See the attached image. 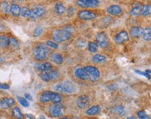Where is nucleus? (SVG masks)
I'll list each match as a JSON object with an SVG mask.
<instances>
[{"instance_id":"1","label":"nucleus","mask_w":151,"mask_h":119,"mask_svg":"<svg viewBox=\"0 0 151 119\" xmlns=\"http://www.w3.org/2000/svg\"><path fill=\"white\" fill-rule=\"evenodd\" d=\"M50 53V49L46 44H39L34 47L33 55L35 59L37 60H44L48 58Z\"/></svg>"},{"instance_id":"2","label":"nucleus","mask_w":151,"mask_h":119,"mask_svg":"<svg viewBox=\"0 0 151 119\" xmlns=\"http://www.w3.org/2000/svg\"><path fill=\"white\" fill-rule=\"evenodd\" d=\"M72 36V34L71 32L68 30H57L53 32L52 34V37L55 42L62 43L69 40Z\"/></svg>"},{"instance_id":"3","label":"nucleus","mask_w":151,"mask_h":119,"mask_svg":"<svg viewBox=\"0 0 151 119\" xmlns=\"http://www.w3.org/2000/svg\"><path fill=\"white\" fill-rule=\"evenodd\" d=\"M54 89L60 93H72L76 90V87L72 83L69 81H65L63 83L58 84L54 87Z\"/></svg>"},{"instance_id":"4","label":"nucleus","mask_w":151,"mask_h":119,"mask_svg":"<svg viewBox=\"0 0 151 119\" xmlns=\"http://www.w3.org/2000/svg\"><path fill=\"white\" fill-rule=\"evenodd\" d=\"M60 77V74L57 70H50L48 71H44L40 74V78L44 81L48 82L52 80L58 79Z\"/></svg>"},{"instance_id":"5","label":"nucleus","mask_w":151,"mask_h":119,"mask_svg":"<svg viewBox=\"0 0 151 119\" xmlns=\"http://www.w3.org/2000/svg\"><path fill=\"white\" fill-rule=\"evenodd\" d=\"M46 9L42 6H36L34 9L30 11L29 17L32 20H36V19L41 18L45 14Z\"/></svg>"},{"instance_id":"6","label":"nucleus","mask_w":151,"mask_h":119,"mask_svg":"<svg viewBox=\"0 0 151 119\" xmlns=\"http://www.w3.org/2000/svg\"><path fill=\"white\" fill-rule=\"evenodd\" d=\"M96 40L98 45L100 46V47L102 48H106L109 46V39H108L107 35L104 32L98 33L96 36Z\"/></svg>"},{"instance_id":"7","label":"nucleus","mask_w":151,"mask_h":119,"mask_svg":"<svg viewBox=\"0 0 151 119\" xmlns=\"http://www.w3.org/2000/svg\"><path fill=\"white\" fill-rule=\"evenodd\" d=\"M83 69H85V71H86L89 75L90 74V75L92 76V81H96L98 80V79H99V77H100V71L97 68L94 66L88 65L84 67Z\"/></svg>"},{"instance_id":"8","label":"nucleus","mask_w":151,"mask_h":119,"mask_svg":"<svg viewBox=\"0 0 151 119\" xmlns=\"http://www.w3.org/2000/svg\"><path fill=\"white\" fill-rule=\"evenodd\" d=\"M78 16H79V18L81 19V20H90L96 18L97 17V15L95 12L91 11L83 10L79 12Z\"/></svg>"},{"instance_id":"9","label":"nucleus","mask_w":151,"mask_h":119,"mask_svg":"<svg viewBox=\"0 0 151 119\" xmlns=\"http://www.w3.org/2000/svg\"><path fill=\"white\" fill-rule=\"evenodd\" d=\"M99 4V1L98 0H79L76 1V4L83 8L97 7Z\"/></svg>"},{"instance_id":"10","label":"nucleus","mask_w":151,"mask_h":119,"mask_svg":"<svg viewBox=\"0 0 151 119\" xmlns=\"http://www.w3.org/2000/svg\"><path fill=\"white\" fill-rule=\"evenodd\" d=\"M50 114L53 117H60L63 114V107L62 104H55L50 107Z\"/></svg>"},{"instance_id":"11","label":"nucleus","mask_w":151,"mask_h":119,"mask_svg":"<svg viewBox=\"0 0 151 119\" xmlns=\"http://www.w3.org/2000/svg\"><path fill=\"white\" fill-rule=\"evenodd\" d=\"M74 75L78 79L83 81H87L90 79V75L85 71L83 68H76L74 71Z\"/></svg>"},{"instance_id":"12","label":"nucleus","mask_w":151,"mask_h":119,"mask_svg":"<svg viewBox=\"0 0 151 119\" xmlns=\"http://www.w3.org/2000/svg\"><path fill=\"white\" fill-rule=\"evenodd\" d=\"M89 104H90V97L85 95L79 97L76 100V104L80 109H84L87 107Z\"/></svg>"},{"instance_id":"13","label":"nucleus","mask_w":151,"mask_h":119,"mask_svg":"<svg viewBox=\"0 0 151 119\" xmlns=\"http://www.w3.org/2000/svg\"><path fill=\"white\" fill-rule=\"evenodd\" d=\"M129 39H129L128 33L126 31H124V30L120 32L114 38L115 42L117 44H123V43L129 41Z\"/></svg>"},{"instance_id":"14","label":"nucleus","mask_w":151,"mask_h":119,"mask_svg":"<svg viewBox=\"0 0 151 119\" xmlns=\"http://www.w3.org/2000/svg\"><path fill=\"white\" fill-rule=\"evenodd\" d=\"M15 104V100L11 97H4L0 100V107L6 109L11 107Z\"/></svg>"},{"instance_id":"15","label":"nucleus","mask_w":151,"mask_h":119,"mask_svg":"<svg viewBox=\"0 0 151 119\" xmlns=\"http://www.w3.org/2000/svg\"><path fill=\"white\" fill-rule=\"evenodd\" d=\"M106 11L108 13L112 15H119L122 13V9L120 6L117 5V4H113V5L109 6L106 9Z\"/></svg>"},{"instance_id":"16","label":"nucleus","mask_w":151,"mask_h":119,"mask_svg":"<svg viewBox=\"0 0 151 119\" xmlns=\"http://www.w3.org/2000/svg\"><path fill=\"white\" fill-rule=\"evenodd\" d=\"M143 32H144V29L141 27L135 26L131 28L130 32V35L133 38H139L143 34Z\"/></svg>"},{"instance_id":"17","label":"nucleus","mask_w":151,"mask_h":119,"mask_svg":"<svg viewBox=\"0 0 151 119\" xmlns=\"http://www.w3.org/2000/svg\"><path fill=\"white\" fill-rule=\"evenodd\" d=\"M52 92L50 91V90H46V91H44V93H41V95L39 97V100L41 102H48L51 101L52 98Z\"/></svg>"},{"instance_id":"18","label":"nucleus","mask_w":151,"mask_h":119,"mask_svg":"<svg viewBox=\"0 0 151 119\" xmlns=\"http://www.w3.org/2000/svg\"><path fill=\"white\" fill-rule=\"evenodd\" d=\"M143 6H142L141 4H136V5L133 6V8L130 11L131 15H134V16H138V15H141Z\"/></svg>"},{"instance_id":"19","label":"nucleus","mask_w":151,"mask_h":119,"mask_svg":"<svg viewBox=\"0 0 151 119\" xmlns=\"http://www.w3.org/2000/svg\"><path fill=\"white\" fill-rule=\"evenodd\" d=\"M101 108L99 105H94L93 107L89 108L86 111V114L88 116H95L100 113Z\"/></svg>"},{"instance_id":"20","label":"nucleus","mask_w":151,"mask_h":119,"mask_svg":"<svg viewBox=\"0 0 151 119\" xmlns=\"http://www.w3.org/2000/svg\"><path fill=\"white\" fill-rule=\"evenodd\" d=\"M50 60L53 63H55L57 65H61L64 62V58H63L62 55L58 53H55L51 55L50 57Z\"/></svg>"},{"instance_id":"21","label":"nucleus","mask_w":151,"mask_h":119,"mask_svg":"<svg viewBox=\"0 0 151 119\" xmlns=\"http://www.w3.org/2000/svg\"><path fill=\"white\" fill-rule=\"evenodd\" d=\"M10 46V38L6 36H0V48H5Z\"/></svg>"},{"instance_id":"22","label":"nucleus","mask_w":151,"mask_h":119,"mask_svg":"<svg viewBox=\"0 0 151 119\" xmlns=\"http://www.w3.org/2000/svg\"><path fill=\"white\" fill-rule=\"evenodd\" d=\"M21 8L17 4H12L11 5V13L15 17H17L20 15Z\"/></svg>"},{"instance_id":"23","label":"nucleus","mask_w":151,"mask_h":119,"mask_svg":"<svg viewBox=\"0 0 151 119\" xmlns=\"http://www.w3.org/2000/svg\"><path fill=\"white\" fill-rule=\"evenodd\" d=\"M12 115L15 119H23L25 118V116H24L23 113L21 112L20 108L17 107H14L13 109Z\"/></svg>"},{"instance_id":"24","label":"nucleus","mask_w":151,"mask_h":119,"mask_svg":"<svg viewBox=\"0 0 151 119\" xmlns=\"http://www.w3.org/2000/svg\"><path fill=\"white\" fill-rule=\"evenodd\" d=\"M52 68V65L50 63H44L38 67V70L44 72V71H50Z\"/></svg>"},{"instance_id":"25","label":"nucleus","mask_w":151,"mask_h":119,"mask_svg":"<svg viewBox=\"0 0 151 119\" xmlns=\"http://www.w3.org/2000/svg\"><path fill=\"white\" fill-rule=\"evenodd\" d=\"M55 11L58 15H62L66 12V8L62 3H58L55 6Z\"/></svg>"},{"instance_id":"26","label":"nucleus","mask_w":151,"mask_h":119,"mask_svg":"<svg viewBox=\"0 0 151 119\" xmlns=\"http://www.w3.org/2000/svg\"><path fill=\"white\" fill-rule=\"evenodd\" d=\"M62 100V97L60 93H56V92H52L51 102H52L55 103V104H59L61 102V101Z\"/></svg>"},{"instance_id":"27","label":"nucleus","mask_w":151,"mask_h":119,"mask_svg":"<svg viewBox=\"0 0 151 119\" xmlns=\"http://www.w3.org/2000/svg\"><path fill=\"white\" fill-rule=\"evenodd\" d=\"M98 46L99 45L97 44V43L94 42H88V44H87V48L90 53H97L98 50Z\"/></svg>"},{"instance_id":"28","label":"nucleus","mask_w":151,"mask_h":119,"mask_svg":"<svg viewBox=\"0 0 151 119\" xmlns=\"http://www.w3.org/2000/svg\"><path fill=\"white\" fill-rule=\"evenodd\" d=\"M106 57L100 54H96L93 57V61L96 63H102L106 61Z\"/></svg>"},{"instance_id":"29","label":"nucleus","mask_w":151,"mask_h":119,"mask_svg":"<svg viewBox=\"0 0 151 119\" xmlns=\"http://www.w3.org/2000/svg\"><path fill=\"white\" fill-rule=\"evenodd\" d=\"M143 39L145 41L151 40V28H146L143 32Z\"/></svg>"},{"instance_id":"30","label":"nucleus","mask_w":151,"mask_h":119,"mask_svg":"<svg viewBox=\"0 0 151 119\" xmlns=\"http://www.w3.org/2000/svg\"><path fill=\"white\" fill-rule=\"evenodd\" d=\"M141 15L144 16H148L151 15V4H146L143 6Z\"/></svg>"},{"instance_id":"31","label":"nucleus","mask_w":151,"mask_h":119,"mask_svg":"<svg viewBox=\"0 0 151 119\" xmlns=\"http://www.w3.org/2000/svg\"><path fill=\"white\" fill-rule=\"evenodd\" d=\"M17 100H18L19 102H20V104H21L22 106H23L24 107H30L29 101L27 100L25 98L22 97L17 96Z\"/></svg>"},{"instance_id":"32","label":"nucleus","mask_w":151,"mask_h":119,"mask_svg":"<svg viewBox=\"0 0 151 119\" xmlns=\"http://www.w3.org/2000/svg\"><path fill=\"white\" fill-rule=\"evenodd\" d=\"M1 7L3 11L6 13H9L11 12V6L9 5L7 1H4V2H2Z\"/></svg>"},{"instance_id":"33","label":"nucleus","mask_w":151,"mask_h":119,"mask_svg":"<svg viewBox=\"0 0 151 119\" xmlns=\"http://www.w3.org/2000/svg\"><path fill=\"white\" fill-rule=\"evenodd\" d=\"M30 9L28 7H23L21 9V11H20V15L22 16L25 18V17H29L30 13Z\"/></svg>"},{"instance_id":"34","label":"nucleus","mask_w":151,"mask_h":119,"mask_svg":"<svg viewBox=\"0 0 151 119\" xmlns=\"http://www.w3.org/2000/svg\"><path fill=\"white\" fill-rule=\"evenodd\" d=\"M43 31H44V29H43L42 27L41 26L36 27L34 30L33 35H34V36H35V37H38V36H39L41 34H42Z\"/></svg>"},{"instance_id":"35","label":"nucleus","mask_w":151,"mask_h":119,"mask_svg":"<svg viewBox=\"0 0 151 119\" xmlns=\"http://www.w3.org/2000/svg\"><path fill=\"white\" fill-rule=\"evenodd\" d=\"M137 116L140 119H150V116L148 115L145 111H140L137 113Z\"/></svg>"},{"instance_id":"36","label":"nucleus","mask_w":151,"mask_h":119,"mask_svg":"<svg viewBox=\"0 0 151 119\" xmlns=\"http://www.w3.org/2000/svg\"><path fill=\"white\" fill-rule=\"evenodd\" d=\"M10 46L14 48H17L19 46V42L15 38H10Z\"/></svg>"},{"instance_id":"37","label":"nucleus","mask_w":151,"mask_h":119,"mask_svg":"<svg viewBox=\"0 0 151 119\" xmlns=\"http://www.w3.org/2000/svg\"><path fill=\"white\" fill-rule=\"evenodd\" d=\"M135 72L136 73V74H139V75H142L144 76V77H145L147 78L148 79H151V76L150 75V74H148V73H147L146 71H141L139 70H135Z\"/></svg>"},{"instance_id":"38","label":"nucleus","mask_w":151,"mask_h":119,"mask_svg":"<svg viewBox=\"0 0 151 119\" xmlns=\"http://www.w3.org/2000/svg\"><path fill=\"white\" fill-rule=\"evenodd\" d=\"M46 45L48 47L52 48H58V44L56 42H52V41H47L46 42Z\"/></svg>"},{"instance_id":"39","label":"nucleus","mask_w":151,"mask_h":119,"mask_svg":"<svg viewBox=\"0 0 151 119\" xmlns=\"http://www.w3.org/2000/svg\"><path fill=\"white\" fill-rule=\"evenodd\" d=\"M117 111L118 112V114H120V116H123L125 114V109H124V107L120 105L118 106L117 108Z\"/></svg>"},{"instance_id":"40","label":"nucleus","mask_w":151,"mask_h":119,"mask_svg":"<svg viewBox=\"0 0 151 119\" xmlns=\"http://www.w3.org/2000/svg\"><path fill=\"white\" fill-rule=\"evenodd\" d=\"M10 88V85L7 83H0V89L2 90H9Z\"/></svg>"},{"instance_id":"41","label":"nucleus","mask_w":151,"mask_h":119,"mask_svg":"<svg viewBox=\"0 0 151 119\" xmlns=\"http://www.w3.org/2000/svg\"><path fill=\"white\" fill-rule=\"evenodd\" d=\"M75 11H76L75 8L71 6V7H69V9H68V14H69V15H70V16H71V15H73L74 13H75Z\"/></svg>"},{"instance_id":"42","label":"nucleus","mask_w":151,"mask_h":119,"mask_svg":"<svg viewBox=\"0 0 151 119\" xmlns=\"http://www.w3.org/2000/svg\"><path fill=\"white\" fill-rule=\"evenodd\" d=\"M77 44L78 46H79L80 47H84L85 46V41L83 40L82 39H79L77 41Z\"/></svg>"},{"instance_id":"43","label":"nucleus","mask_w":151,"mask_h":119,"mask_svg":"<svg viewBox=\"0 0 151 119\" xmlns=\"http://www.w3.org/2000/svg\"><path fill=\"white\" fill-rule=\"evenodd\" d=\"M25 98L28 101H32L33 100L32 99V97L31 95L29 94V93H25Z\"/></svg>"},{"instance_id":"44","label":"nucleus","mask_w":151,"mask_h":119,"mask_svg":"<svg viewBox=\"0 0 151 119\" xmlns=\"http://www.w3.org/2000/svg\"><path fill=\"white\" fill-rule=\"evenodd\" d=\"M25 116H26L27 118H30V119H36V118H35V117L34 116L32 115V114H26V115H25Z\"/></svg>"},{"instance_id":"45","label":"nucleus","mask_w":151,"mask_h":119,"mask_svg":"<svg viewBox=\"0 0 151 119\" xmlns=\"http://www.w3.org/2000/svg\"><path fill=\"white\" fill-rule=\"evenodd\" d=\"M127 119H136V117H134V116H130Z\"/></svg>"},{"instance_id":"46","label":"nucleus","mask_w":151,"mask_h":119,"mask_svg":"<svg viewBox=\"0 0 151 119\" xmlns=\"http://www.w3.org/2000/svg\"><path fill=\"white\" fill-rule=\"evenodd\" d=\"M39 119H46L45 116H41L40 117H39Z\"/></svg>"},{"instance_id":"47","label":"nucleus","mask_w":151,"mask_h":119,"mask_svg":"<svg viewBox=\"0 0 151 119\" xmlns=\"http://www.w3.org/2000/svg\"><path fill=\"white\" fill-rule=\"evenodd\" d=\"M60 119H70V118H68V117H63V118H61Z\"/></svg>"},{"instance_id":"48","label":"nucleus","mask_w":151,"mask_h":119,"mask_svg":"<svg viewBox=\"0 0 151 119\" xmlns=\"http://www.w3.org/2000/svg\"><path fill=\"white\" fill-rule=\"evenodd\" d=\"M146 71L147 73H148V74H151V70H147V71Z\"/></svg>"},{"instance_id":"49","label":"nucleus","mask_w":151,"mask_h":119,"mask_svg":"<svg viewBox=\"0 0 151 119\" xmlns=\"http://www.w3.org/2000/svg\"><path fill=\"white\" fill-rule=\"evenodd\" d=\"M93 119H96V118H93Z\"/></svg>"}]
</instances>
